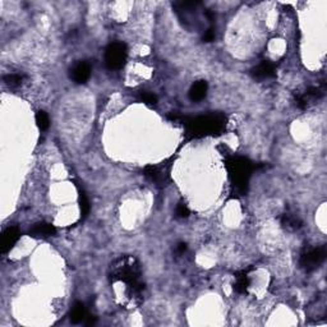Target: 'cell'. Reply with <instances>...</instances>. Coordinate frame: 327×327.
<instances>
[{
	"mask_svg": "<svg viewBox=\"0 0 327 327\" xmlns=\"http://www.w3.org/2000/svg\"><path fill=\"white\" fill-rule=\"evenodd\" d=\"M141 268L134 257L125 256L118 258L110 267V279L113 281H124L128 284V288L132 292V297L140 296L145 289L143 284L140 283Z\"/></svg>",
	"mask_w": 327,
	"mask_h": 327,
	"instance_id": "1",
	"label": "cell"
},
{
	"mask_svg": "<svg viewBox=\"0 0 327 327\" xmlns=\"http://www.w3.org/2000/svg\"><path fill=\"white\" fill-rule=\"evenodd\" d=\"M225 118L222 117V115L213 114L189 119L185 123V125H187V129L189 133L193 134L194 137H200L219 133L225 127Z\"/></svg>",
	"mask_w": 327,
	"mask_h": 327,
	"instance_id": "2",
	"label": "cell"
},
{
	"mask_svg": "<svg viewBox=\"0 0 327 327\" xmlns=\"http://www.w3.org/2000/svg\"><path fill=\"white\" fill-rule=\"evenodd\" d=\"M226 169H228L229 177L233 184L238 189H245L248 184V180L251 178L252 174V164L244 157L240 156H235L226 161Z\"/></svg>",
	"mask_w": 327,
	"mask_h": 327,
	"instance_id": "3",
	"label": "cell"
},
{
	"mask_svg": "<svg viewBox=\"0 0 327 327\" xmlns=\"http://www.w3.org/2000/svg\"><path fill=\"white\" fill-rule=\"evenodd\" d=\"M128 57L127 45L123 42H113L105 50V64L111 70H118L125 65Z\"/></svg>",
	"mask_w": 327,
	"mask_h": 327,
	"instance_id": "4",
	"label": "cell"
},
{
	"mask_svg": "<svg viewBox=\"0 0 327 327\" xmlns=\"http://www.w3.org/2000/svg\"><path fill=\"white\" fill-rule=\"evenodd\" d=\"M325 260H326V247L325 245L317 248H308L300 254L299 265L304 271L312 272V271L317 270L318 267L324 264Z\"/></svg>",
	"mask_w": 327,
	"mask_h": 327,
	"instance_id": "5",
	"label": "cell"
},
{
	"mask_svg": "<svg viewBox=\"0 0 327 327\" xmlns=\"http://www.w3.org/2000/svg\"><path fill=\"white\" fill-rule=\"evenodd\" d=\"M91 76V67L86 61H78L70 69V78L76 83H86Z\"/></svg>",
	"mask_w": 327,
	"mask_h": 327,
	"instance_id": "6",
	"label": "cell"
},
{
	"mask_svg": "<svg viewBox=\"0 0 327 327\" xmlns=\"http://www.w3.org/2000/svg\"><path fill=\"white\" fill-rule=\"evenodd\" d=\"M19 230L17 226H9L8 229H5L1 235V244H0V249L3 253L5 252L10 251L14 244H16L17 241L19 239Z\"/></svg>",
	"mask_w": 327,
	"mask_h": 327,
	"instance_id": "7",
	"label": "cell"
},
{
	"mask_svg": "<svg viewBox=\"0 0 327 327\" xmlns=\"http://www.w3.org/2000/svg\"><path fill=\"white\" fill-rule=\"evenodd\" d=\"M57 229L54 225H51L49 222H37L35 225L30 229V235L32 238L37 239H46L55 235Z\"/></svg>",
	"mask_w": 327,
	"mask_h": 327,
	"instance_id": "8",
	"label": "cell"
},
{
	"mask_svg": "<svg viewBox=\"0 0 327 327\" xmlns=\"http://www.w3.org/2000/svg\"><path fill=\"white\" fill-rule=\"evenodd\" d=\"M252 76L256 80H266L275 76V65L271 61L264 60L257 67L252 69Z\"/></svg>",
	"mask_w": 327,
	"mask_h": 327,
	"instance_id": "9",
	"label": "cell"
},
{
	"mask_svg": "<svg viewBox=\"0 0 327 327\" xmlns=\"http://www.w3.org/2000/svg\"><path fill=\"white\" fill-rule=\"evenodd\" d=\"M207 89H208V85L206 81H197L192 85L191 89H189V99L192 101L197 102L205 99V96L207 95Z\"/></svg>",
	"mask_w": 327,
	"mask_h": 327,
	"instance_id": "10",
	"label": "cell"
},
{
	"mask_svg": "<svg viewBox=\"0 0 327 327\" xmlns=\"http://www.w3.org/2000/svg\"><path fill=\"white\" fill-rule=\"evenodd\" d=\"M87 311L86 308H85V305L82 304V303L77 302L76 304L73 305V308H72V311H70L69 313V318H70V322L72 324H81V322H85L86 321L87 318Z\"/></svg>",
	"mask_w": 327,
	"mask_h": 327,
	"instance_id": "11",
	"label": "cell"
},
{
	"mask_svg": "<svg viewBox=\"0 0 327 327\" xmlns=\"http://www.w3.org/2000/svg\"><path fill=\"white\" fill-rule=\"evenodd\" d=\"M248 286H249V279L247 276V272L245 271H241V272L237 273L235 275V283H234V290L239 294H244L247 293Z\"/></svg>",
	"mask_w": 327,
	"mask_h": 327,
	"instance_id": "12",
	"label": "cell"
},
{
	"mask_svg": "<svg viewBox=\"0 0 327 327\" xmlns=\"http://www.w3.org/2000/svg\"><path fill=\"white\" fill-rule=\"evenodd\" d=\"M281 224H283L284 228L290 229V230H297L302 226V221L294 215H290V213H285L281 217Z\"/></svg>",
	"mask_w": 327,
	"mask_h": 327,
	"instance_id": "13",
	"label": "cell"
},
{
	"mask_svg": "<svg viewBox=\"0 0 327 327\" xmlns=\"http://www.w3.org/2000/svg\"><path fill=\"white\" fill-rule=\"evenodd\" d=\"M36 124H37V127L40 128L41 130L48 129L49 125H50V119H49V115L42 110L37 111V114H36Z\"/></svg>",
	"mask_w": 327,
	"mask_h": 327,
	"instance_id": "14",
	"label": "cell"
},
{
	"mask_svg": "<svg viewBox=\"0 0 327 327\" xmlns=\"http://www.w3.org/2000/svg\"><path fill=\"white\" fill-rule=\"evenodd\" d=\"M80 206H81V212H82L83 217H87V215L89 213L91 210V206H89V197L86 196V193L80 189Z\"/></svg>",
	"mask_w": 327,
	"mask_h": 327,
	"instance_id": "15",
	"label": "cell"
},
{
	"mask_svg": "<svg viewBox=\"0 0 327 327\" xmlns=\"http://www.w3.org/2000/svg\"><path fill=\"white\" fill-rule=\"evenodd\" d=\"M23 78H25V76H22V74L13 73V74H8V76L4 77V81H5V83L8 85V86L18 87L22 85Z\"/></svg>",
	"mask_w": 327,
	"mask_h": 327,
	"instance_id": "16",
	"label": "cell"
},
{
	"mask_svg": "<svg viewBox=\"0 0 327 327\" xmlns=\"http://www.w3.org/2000/svg\"><path fill=\"white\" fill-rule=\"evenodd\" d=\"M141 100H142L143 102L149 104V105H155L156 102H157V96L151 92L143 91V92H141Z\"/></svg>",
	"mask_w": 327,
	"mask_h": 327,
	"instance_id": "17",
	"label": "cell"
},
{
	"mask_svg": "<svg viewBox=\"0 0 327 327\" xmlns=\"http://www.w3.org/2000/svg\"><path fill=\"white\" fill-rule=\"evenodd\" d=\"M175 213H177V217H180V219H184V217H188L189 216V208H188L185 205L180 204L178 205V207H177V211H175Z\"/></svg>",
	"mask_w": 327,
	"mask_h": 327,
	"instance_id": "18",
	"label": "cell"
},
{
	"mask_svg": "<svg viewBox=\"0 0 327 327\" xmlns=\"http://www.w3.org/2000/svg\"><path fill=\"white\" fill-rule=\"evenodd\" d=\"M215 40V31H213V29H208L206 32H205L204 35V41L206 42H211Z\"/></svg>",
	"mask_w": 327,
	"mask_h": 327,
	"instance_id": "19",
	"label": "cell"
},
{
	"mask_svg": "<svg viewBox=\"0 0 327 327\" xmlns=\"http://www.w3.org/2000/svg\"><path fill=\"white\" fill-rule=\"evenodd\" d=\"M185 249H187V244H185V243H179L178 247H177V252H178V253H184Z\"/></svg>",
	"mask_w": 327,
	"mask_h": 327,
	"instance_id": "20",
	"label": "cell"
}]
</instances>
